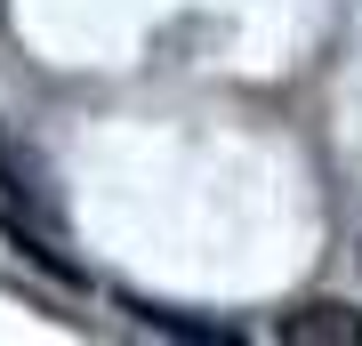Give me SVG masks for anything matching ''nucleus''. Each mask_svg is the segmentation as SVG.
<instances>
[{
  "label": "nucleus",
  "instance_id": "2",
  "mask_svg": "<svg viewBox=\"0 0 362 346\" xmlns=\"http://www.w3.org/2000/svg\"><path fill=\"white\" fill-rule=\"evenodd\" d=\"M0 242H8L16 258H25V266H40V274H57V282H89V274H81V258L73 250H57L49 242V226H40V218H25V209H16V202H0Z\"/></svg>",
  "mask_w": 362,
  "mask_h": 346
},
{
  "label": "nucleus",
  "instance_id": "1",
  "mask_svg": "<svg viewBox=\"0 0 362 346\" xmlns=\"http://www.w3.org/2000/svg\"><path fill=\"white\" fill-rule=\"evenodd\" d=\"M0 202H16L25 218L57 226V209H65V193H57V169L40 161V145H25L8 121H0Z\"/></svg>",
  "mask_w": 362,
  "mask_h": 346
},
{
  "label": "nucleus",
  "instance_id": "3",
  "mask_svg": "<svg viewBox=\"0 0 362 346\" xmlns=\"http://www.w3.org/2000/svg\"><path fill=\"white\" fill-rule=\"evenodd\" d=\"M274 338H290V346H362V306H346V298H314V306L282 314Z\"/></svg>",
  "mask_w": 362,
  "mask_h": 346
}]
</instances>
